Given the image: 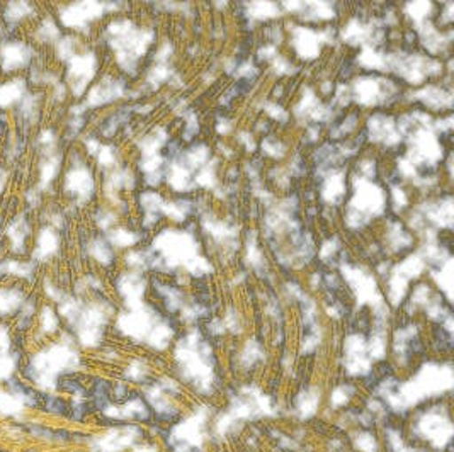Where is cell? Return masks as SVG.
Masks as SVG:
<instances>
[{
  "mask_svg": "<svg viewBox=\"0 0 454 452\" xmlns=\"http://www.w3.org/2000/svg\"><path fill=\"white\" fill-rule=\"evenodd\" d=\"M38 48L33 42L24 40L21 35H7L0 42V77L26 75L35 66Z\"/></svg>",
  "mask_w": 454,
  "mask_h": 452,
  "instance_id": "cell-1",
  "label": "cell"
},
{
  "mask_svg": "<svg viewBox=\"0 0 454 452\" xmlns=\"http://www.w3.org/2000/svg\"><path fill=\"white\" fill-rule=\"evenodd\" d=\"M2 237L7 244L9 252L14 257H26L29 253L31 242L35 238V226H33V216L29 211H18L11 216V220L4 226Z\"/></svg>",
  "mask_w": 454,
  "mask_h": 452,
  "instance_id": "cell-2",
  "label": "cell"
},
{
  "mask_svg": "<svg viewBox=\"0 0 454 452\" xmlns=\"http://www.w3.org/2000/svg\"><path fill=\"white\" fill-rule=\"evenodd\" d=\"M7 185H9V167L0 164V198L5 194Z\"/></svg>",
  "mask_w": 454,
  "mask_h": 452,
  "instance_id": "cell-3",
  "label": "cell"
}]
</instances>
